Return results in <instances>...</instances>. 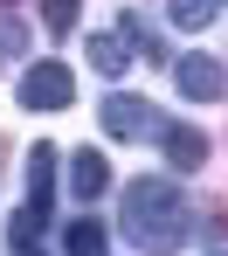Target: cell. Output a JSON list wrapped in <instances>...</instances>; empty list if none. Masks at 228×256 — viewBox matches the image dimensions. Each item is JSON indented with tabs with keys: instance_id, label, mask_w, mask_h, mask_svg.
Listing matches in <instances>:
<instances>
[{
	"instance_id": "14",
	"label": "cell",
	"mask_w": 228,
	"mask_h": 256,
	"mask_svg": "<svg viewBox=\"0 0 228 256\" xmlns=\"http://www.w3.org/2000/svg\"><path fill=\"white\" fill-rule=\"evenodd\" d=\"M21 256H35V250H21Z\"/></svg>"
},
{
	"instance_id": "2",
	"label": "cell",
	"mask_w": 228,
	"mask_h": 256,
	"mask_svg": "<svg viewBox=\"0 0 228 256\" xmlns=\"http://www.w3.org/2000/svg\"><path fill=\"white\" fill-rule=\"evenodd\" d=\"M97 118H104L111 138H159V132H166V118L152 111V97H138V90H111V97L97 104Z\"/></svg>"
},
{
	"instance_id": "3",
	"label": "cell",
	"mask_w": 228,
	"mask_h": 256,
	"mask_svg": "<svg viewBox=\"0 0 228 256\" xmlns=\"http://www.w3.org/2000/svg\"><path fill=\"white\" fill-rule=\"evenodd\" d=\"M14 97H21L28 111H69V104H76V76H69L62 62H28Z\"/></svg>"
},
{
	"instance_id": "13",
	"label": "cell",
	"mask_w": 228,
	"mask_h": 256,
	"mask_svg": "<svg viewBox=\"0 0 228 256\" xmlns=\"http://www.w3.org/2000/svg\"><path fill=\"white\" fill-rule=\"evenodd\" d=\"M0 42H7V48H14V35H0Z\"/></svg>"
},
{
	"instance_id": "1",
	"label": "cell",
	"mask_w": 228,
	"mask_h": 256,
	"mask_svg": "<svg viewBox=\"0 0 228 256\" xmlns=\"http://www.w3.org/2000/svg\"><path fill=\"white\" fill-rule=\"evenodd\" d=\"M118 228H125L132 250L173 256L187 242V228H194V214H187V194H180V187H166V180H132L125 201H118Z\"/></svg>"
},
{
	"instance_id": "4",
	"label": "cell",
	"mask_w": 228,
	"mask_h": 256,
	"mask_svg": "<svg viewBox=\"0 0 228 256\" xmlns=\"http://www.w3.org/2000/svg\"><path fill=\"white\" fill-rule=\"evenodd\" d=\"M173 84H180V97H194V104H215L228 90V70L215 56H180V62H173Z\"/></svg>"
},
{
	"instance_id": "9",
	"label": "cell",
	"mask_w": 228,
	"mask_h": 256,
	"mask_svg": "<svg viewBox=\"0 0 228 256\" xmlns=\"http://www.w3.org/2000/svg\"><path fill=\"white\" fill-rule=\"evenodd\" d=\"M62 256H104V222H97V214L69 222V236H62Z\"/></svg>"
},
{
	"instance_id": "8",
	"label": "cell",
	"mask_w": 228,
	"mask_h": 256,
	"mask_svg": "<svg viewBox=\"0 0 228 256\" xmlns=\"http://www.w3.org/2000/svg\"><path fill=\"white\" fill-rule=\"evenodd\" d=\"M48 194H55V146H35L28 152V208L48 214Z\"/></svg>"
},
{
	"instance_id": "12",
	"label": "cell",
	"mask_w": 228,
	"mask_h": 256,
	"mask_svg": "<svg viewBox=\"0 0 228 256\" xmlns=\"http://www.w3.org/2000/svg\"><path fill=\"white\" fill-rule=\"evenodd\" d=\"M42 228H48V214L21 208V214H14V228H7V236H14V250H35V236H42Z\"/></svg>"
},
{
	"instance_id": "7",
	"label": "cell",
	"mask_w": 228,
	"mask_h": 256,
	"mask_svg": "<svg viewBox=\"0 0 228 256\" xmlns=\"http://www.w3.org/2000/svg\"><path fill=\"white\" fill-rule=\"evenodd\" d=\"M90 70H97V76H111V84H118V76L132 70V48H125V35H118V28L90 35Z\"/></svg>"
},
{
	"instance_id": "16",
	"label": "cell",
	"mask_w": 228,
	"mask_h": 256,
	"mask_svg": "<svg viewBox=\"0 0 228 256\" xmlns=\"http://www.w3.org/2000/svg\"><path fill=\"white\" fill-rule=\"evenodd\" d=\"M0 7H7V0H0Z\"/></svg>"
},
{
	"instance_id": "15",
	"label": "cell",
	"mask_w": 228,
	"mask_h": 256,
	"mask_svg": "<svg viewBox=\"0 0 228 256\" xmlns=\"http://www.w3.org/2000/svg\"><path fill=\"white\" fill-rule=\"evenodd\" d=\"M215 256H228V250H215Z\"/></svg>"
},
{
	"instance_id": "11",
	"label": "cell",
	"mask_w": 228,
	"mask_h": 256,
	"mask_svg": "<svg viewBox=\"0 0 228 256\" xmlns=\"http://www.w3.org/2000/svg\"><path fill=\"white\" fill-rule=\"evenodd\" d=\"M76 21H83V0H42V28L48 35H69Z\"/></svg>"
},
{
	"instance_id": "5",
	"label": "cell",
	"mask_w": 228,
	"mask_h": 256,
	"mask_svg": "<svg viewBox=\"0 0 228 256\" xmlns=\"http://www.w3.org/2000/svg\"><path fill=\"white\" fill-rule=\"evenodd\" d=\"M159 152H166V166H180V173L208 166V138H201L194 125H166L159 132Z\"/></svg>"
},
{
	"instance_id": "6",
	"label": "cell",
	"mask_w": 228,
	"mask_h": 256,
	"mask_svg": "<svg viewBox=\"0 0 228 256\" xmlns=\"http://www.w3.org/2000/svg\"><path fill=\"white\" fill-rule=\"evenodd\" d=\"M104 187H111V166H104V152H97V146L69 152V194H76V201H97Z\"/></svg>"
},
{
	"instance_id": "10",
	"label": "cell",
	"mask_w": 228,
	"mask_h": 256,
	"mask_svg": "<svg viewBox=\"0 0 228 256\" xmlns=\"http://www.w3.org/2000/svg\"><path fill=\"white\" fill-rule=\"evenodd\" d=\"M166 14H173V28H187V35H201L215 14H222V0H166Z\"/></svg>"
}]
</instances>
